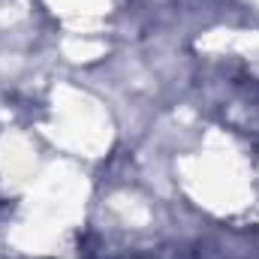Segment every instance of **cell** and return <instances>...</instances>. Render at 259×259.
I'll return each mask as SVG.
<instances>
[]
</instances>
